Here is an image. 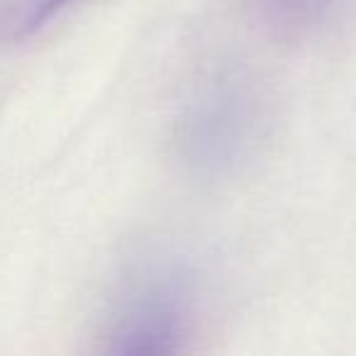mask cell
<instances>
[{"label": "cell", "mask_w": 356, "mask_h": 356, "mask_svg": "<svg viewBox=\"0 0 356 356\" xmlns=\"http://www.w3.org/2000/svg\"><path fill=\"white\" fill-rule=\"evenodd\" d=\"M198 312V288L186 268L152 264L127 283L110 325V349L159 354L184 349Z\"/></svg>", "instance_id": "cell-1"}, {"label": "cell", "mask_w": 356, "mask_h": 356, "mask_svg": "<svg viewBox=\"0 0 356 356\" xmlns=\"http://www.w3.org/2000/svg\"><path fill=\"white\" fill-rule=\"evenodd\" d=\"M261 124V98L244 79L222 76L188 103L181 120V154L200 171H225L247 156Z\"/></svg>", "instance_id": "cell-2"}, {"label": "cell", "mask_w": 356, "mask_h": 356, "mask_svg": "<svg viewBox=\"0 0 356 356\" xmlns=\"http://www.w3.org/2000/svg\"><path fill=\"white\" fill-rule=\"evenodd\" d=\"M341 0H249L257 17L281 37H302L320 30Z\"/></svg>", "instance_id": "cell-3"}, {"label": "cell", "mask_w": 356, "mask_h": 356, "mask_svg": "<svg viewBox=\"0 0 356 356\" xmlns=\"http://www.w3.org/2000/svg\"><path fill=\"white\" fill-rule=\"evenodd\" d=\"M74 3L76 0H20V6H15L10 22H8L10 35L15 40L35 35L47 22H51L56 15H61Z\"/></svg>", "instance_id": "cell-4"}]
</instances>
